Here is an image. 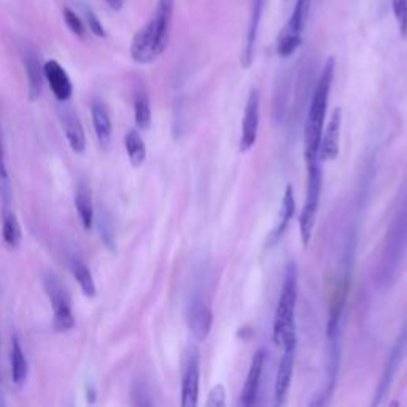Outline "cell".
<instances>
[{
  "label": "cell",
  "mask_w": 407,
  "mask_h": 407,
  "mask_svg": "<svg viewBox=\"0 0 407 407\" xmlns=\"http://www.w3.org/2000/svg\"><path fill=\"white\" fill-rule=\"evenodd\" d=\"M334 69V59L329 58L322 70L320 78H318L315 90H313L309 108H307L304 123V159L307 170L320 166V163H318V148H320L329 96H331Z\"/></svg>",
  "instance_id": "6da1fadb"
},
{
  "label": "cell",
  "mask_w": 407,
  "mask_h": 407,
  "mask_svg": "<svg viewBox=\"0 0 407 407\" xmlns=\"http://www.w3.org/2000/svg\"><path fill=\"white\" fill-rule=\"evenodd\" d=\"M174 0H158L150 21L132 38L131 58L137 64H151L166 51L172 27Z\"/></svg>",
  "instance_id": "7a4b0ae2"
},
{
  "label": "cell",
  "mask_w": 407,
  "mask_h": 407,
  "mask_svg": "<svg viewBox=\"0 0 407 407\" xmlns=\"http://www.w3.org/2000/svg\"><path fill=\"white\" fill-rule=\"evenodd\" d=\"M407 253V192L387 231L377 267L379 287H388L398 274Z\"/></svg>",
  "instance_id": "3957f363"
},
{
  "label": "cell",
  "mask_w": 407,
  "mask_h": 407,
  "mask_svg": "<svg viewBox=\"0 0 407 407\" xmlns=\"http://www.w3.org/2000/svg\"><path fill=\"white\" fill-rule=\"evenodd\" d=\"M296 301H298V269H296L294 264H290L287 272H285L282 291H280L279 306L276 310V320H274L272 339L277 347H282L287 340L296 338Z\"/></svg>",
  "instance_id": "277c9868"
},
{
  "label": "cell",
  "mask_w": 407,
  "mask_h": 407,
  "mask_svg": "<svg viewBox=\"0 0 407 407\" xmlns=\"http://www.w3.org/2000/svg\"><path fill=\"white\" fill-rule=\"evenodd\" d=\"M312 0H296V5L291 13L288 23L280 32L277 38V54L282 58H290L296 49L301 47L302 35H304L307 18H309Z\"/></svg>",
  "instance_id": "5b68a950"
},
{
  "label": "cell",
  "mask_w": 407,
  "mask_h": 407,
  "mask_svg": "<svg viewBox=\"0 0 407 407\" xmlns=\"http://www.w3.org/2000/svg\"><path fill=\"white\" fill-rule=\"evenodd\" d=\"M322 169L320 166L307 170V192H306V202L302 207L301 217H299V231L302 244L307 249L310 244L313 228H315L318 207H320V196H322Z\"/></svg>",
  "instance_id": "8992f818"
},
{
  "label": "cell",
  "mask_w": 407,
  "mask_h": 407,
  "mask_svg": "<svg viewBox=\"0 0 407 407\" xmlns=\"http://www.w3.org/2000/svg\"><path fill=\"white\" fill-rule=\"evenodd\" d=\"M45 288L54 312V329L60 333L72 329L75 326V320L72 315V309H70V298L67 291L63 287V283L53 274H48L45 277Z\"/></svg>",
  "instance_id": "52a82bcc"
},
{
  "label": "cell",
  "mask_w": 407,
  "mask_h": 407,
  "mask_svg": "<svg viewBox=\"0 0 407 407\" xmlns=\"http://www.w3.org/2000/svg\"><path fill=\"white\" fill-rule=\"evenodd\" d=\"M201 381V354L199 349L191 345L186 351L183 376H181V406L194 407L199 398Z\"/></svg>",
  "instance_id": "ba28073f"
},
{
  "label": "cell",
  "mask_w": 407,
  "mask_h": 407,
  "mask_svg": "<svg viewBox=\"0 0 407 407\" xmlns=\"http://www.w3.org/2000/svg\"><path fill=\"white\" fill-rule=\"evenodd\" d=\"M406 347H407V324L403 328V331H401L399 338H398V340H396V344L393 345L392 351H390L387 365H385V369L382 372L381 382H379V387L376 390V396H374L372 406L382 404L383 398L388 394L390 388H392V383L394 381L396 372H398L401 361H403V356L406 354Z\"/></svg>",
  "instance_id": "9c48e42d"
},
{
  "label": "cell",
  "mask_w": 407,
  "mask_h": 407,
  "mask_svg": "<svg viewBox=\"0 0 407 407\" xmlns=\"http://www.w3.org/2000/svg\"><path fill=\"white\" fill-rule=\"evenodd\" d=\"M283 355L279 365L277 381H276V404L283 406L288 398L291 381H293L294 360H296V347H298V339H290L283 345Z\"/></svg>",
  "instance_id": "30bf717a"
},
{
  "label": "cell",
  "mask_w": 407,
  "mask_h": 407,
  "mask_svg": "<svg viewBox=\"0 0 407 407\" xmlns=\"http://www.w3.org/2000/svg\"><path fill=\"white\" fill-rule=\"evenodd\" d=\"M260 128V92L251 90L247 99L244 118H242V134H240V151L247 153L255 145Z\"/></svg>",
  "instance_id": "8fae6325"
},
{
  "label": "cell",
  "mask_w": 407,
  "mask_h": 407,
  "mask_svg": "<svg viewBox=\"0 0 407 407\" xmlns=\"http://www.w3.org/2000/svg\"><path fill=\"white\" fill-rule=\"evenodd\" d=\"M340 128H342V110L335 108L328 121L326 129H323L320 148H318V163L333 161L339 156Z\"/></svg>",
  "instance_id": "7c38bea8"
},
{
  "label": "cell",
  "mask_w": 407,
  "mask_h": 407,
  "mask_svg": "<svg viewBox=\"0 0 407 407\" xmlns=\"http://www.w3.org/2000/svg\"><path fill=\"white\" fill-rule=\"evenodd\" d=\"M186 322H188L191 334L197 340H206L207 335L210 334L213 315L202 298H194L191 301V304L188 306V313H186Z\"/></svg>",
  "instance_id": "4fadbf2b"
},
{
  "label": "cell",
  "mask_w": 407,
  "mask_h": 407,
  "mask_svg": "<svg viewBox=\"0 0 407 407\" xmlns=\"http://www.w3.org/2000/svg\"><path fill=\"white\" fill-rule=\"evenodd\" d=\"M264 365H266V351L258 350L255 356H253L250 369L247 372L244 388H242L240 404L244 407H250L256 403L258 392H260V383L264 371Z\"/></svg>",
  "instance_id": "5bb4252c"
},
{
  "label": "cell",
  "mask_w": 407,
  "mask_h": 407,
  "mask_svg": "<svg viewBox=\"0 0 407 407\" xmlns=\"http://www.w3.org/2000/svg\"><path fill=\"white\" fill-rule=\"evenodd\" d=\"M43 72H45V78L48 80L54 97L59 102H67L72 97V81H70L63 65L58 60H47L45 65H43Z\"/></svg>",
  "instance_id": "9a60e30c"
},
{
  "label": "cell",
  "mask_w": 407,
  "mask_h": 407,
  "mask_svg": "<svg viewBox=\"0 0 407 407\" xmlns=\"http://www.w3.org/2000/svg\"><path fill=\"white\" fill-rule=\"evenodd\" d=\"M59 118H60V123H63L64 126V132H65V137H67L70 148H72L75 153L81 155L86 148V135H85V129L80 118L76 117V113L72 108H60Z\"/></svg>",
  "instance_id": "2e32d148"
},
{
  "label": "cell",
  "mask_w": 407,
  "mask_h": 407,
  "mask_svg": "<svg viewBox=\"0 0 407 407\" xmlns=\"http://www.w3.org/2000/svg\"><path fill=\"white\" fill-rule=\"evenodd\" d=\"M261 13H263V0H255L253 2V10H251V18L249 23V29H247L244 48H242V67L249 69L253 64V58H255V45H256V37H258V27H260L261 21Z\"/></svg>",
  "instance_id": "e0dca14e"
},
{
  "label": "cell",
  "mask_w": 407,
  "mask_h": 407,
  "mask_svg": "<svg viewBox=\"0 0 407 407\" xmlns=\"http://www.w3.org/2000/svg\"><path fill=\"white\" fill-rule=\"evenodd\" d=\"M294 210H296V202H294L293 188H291V185H288L287 188H285L282 206H280V210H279V222L276 224V228H274V231L271 233V235H269L267 247L276 245L277 242L282 239L285 231H287L290 226V222L294 215Z\"/></svg>",
  "instance_id": "ac0fdd59"
},
{
  "label": "cell",
  "mask_w": 407,
  "mask_h": 407,
  "mask_svg": "<svg viewBox=\"0 0 407 407\" xmlns=\"http://www.w3.org/2000/svg\"><path fill=\"white\" fill-rule=\"evenodd\" d=\"M24 67L27 74V81H29V99L31 101H35L42 94L45 72H43L40 58L32 49H27L24 53Z\"/></svg>",
  "instance_id": "d6986e66"
},
{
  "label": "cell",
  "mask_w": 407,
  "mask_h": 407,
  "mask_svg": "<svg viewBox=\"0 0 407 407\" xmlns=\"http://www.w3.org/2000/svg\"><path fill=\"white\" fill-rule=\"evenodd\" d=\"M75 207L76 210H78L83 228L86 231H90L92 228V223H94V207H92V197L90 188H88L85 183H80L78 188H76Z\"/></svg>",
  "instance_id": "ffe728a7"
},
{
  "label": "cell",
  "mask_w": 407,
  "mask_h": 407,
  "mask_svg": "<svg viewBox=\"0 0 407 407\" xmlns=\"http://www.w3.org/2000/svg\"><path fill=\"white\" fill-rule=\"evenodd\" d=\"M10 363H12V377L16 385H23L27 379V360L21 345L18 335L12 338V354H10Z\"/></svg>",
  "instance_id": "44dd1931"
},
{
  "label": "cell",
  "mask_w": 407,
  "mask_h": 407,
  "mask_svg": "<svg viewBox=\"0 0 407 407\" xmlns=\"http://www.w3.org/2000/svg\"><path fill=\"white\" fill-rule=\"evenodd\" d=\"M91 113L99 142L102 145H108L110 139H112V119H110L108 110L102 103H94L91 108Z\"/></svg>",
  "instance_id": "7402d4cb"
},
{
  "label": "cell",
  "mask_w": 407,
  "mask_h": 407,
  "mask_svg": "<svg viewBox=\"0 0 407 407\" xmlns=\"http://www.w3.org/2000/svg\"><path fill=\"white\" fill-rule=\"evenodd\" d=\"M70 267H72L74 276L76 279V282L80 283L81 291H83L85 296H88V298L96 296V283L88 264L81 260V258L74 256L72 261H70Z\"/></svg>",
  "instance_id": "603a6c76"
},
{
  "label": "cell",
  "mask_w": 407,
  "mask_h": 407,
  "mask_svg": "<svg viewBox=\"0 0 407 407\" xmlns=\"http://www.w3.org/2000/svg\"><path fill=\"white\" fill-rule=\"evenodd\" d=\"M124 147H126V151H128V156L132 166L134 167L142 166L147 158V147L139 132H137L135 129L129 131L124 137Z\"/></svg>",
  "instance_id": "cb8c5ba5"
},
{
  "label": "cell",
  "mask_w": 407,
  "mask_h": 407,
  "mask_svg": "<svg viewBox=\"0 0 407 407\" xmlns=\"http://www.w3.org/2000/svg\"><path fill=\"white\" fill-rule=\"evenodd\" d=\"M135 124L140 129H148L151 126V106L145 91H139L134 99Z\"/></svg>",
  "instance_id": "d4e9b609"
},
{
  "label": "cell",
  "mask_w": 407,
  "mask_h": 407,
  "mask_svg": "<svg viewBox=\"0 0 407 407\" xmlns=\"http://www.w3.org/2000/svg\"><path fill=\"white\" fill-rule=\"evenodd\" d=\"M2 234H3V240L7 242L8 247H16L19 245L21 242V226L16 219L13 212H7L3 217V224H2Z\"/></svg>",
  "instance_id": "484cf974"
},
{
  "label": "cell",
  "mask_w": 407,
  "mask_h": 407,
  "mask_svg": "<svg viewBox=\"0 0 407 407\" xmlns=\"http://www.w3.org/2000/svg\"><path fill=\"white\" fill-rule=\"evenodd\" d=\"M393 15L398 24V31L403 38L407 37V0H392Z\"/></svg>",
  "instance_id": "4316f807"
},
{
  "label": "cell",
  "mask_w": 407,
  "mask_h": 407,
  "mask_svg": "<svg viewBox=\"0 0 407 407\" xmlns=\"http://www.w3.org/2000/svg\"><path fill=\"white\" fill-rule=\"evenodd\" d=\"M64 21H65V24H67L69 29L72 31L76 37L83 38L86 35L83 21H81L80 16L76 15L75 12H72L70 8H64Z\"/></svg>",
  "instance_id": "83f0119b"
},
{
  "label": "cell",
  "mask_w": 407,
  "mask_h": 407,
  "mask_svg": "<svg viewBox=\"0 0 407 407\" xmlns=\"http://www.w3.org/2000/svg\"><path fill=\"white\" fill-rule=\"evenodd\" d=\"M99 228H101V235L103 242H106V245L108 249H113V226H112V222H110L108 215L106 213H101V218H99Z\"/></svg>",
  "instance_id": "f1b7e54d"
},
{
  "label": "cell",
  "mask_w": 407,
  "mask_h": 407,
  "mask_svg": "<svg viewBox=\"0 0 407 407\" xmlns=\"http://www.w3.org/2000/svg\"><path fill=\"white\" fill-rule=\"evenodd\" d=\"M86 23L88 27H90V31L94 34L96 37H106V27H103L102 21L99 19V16L92 12V10H86Z\"/></svg>",
  "instance_id": "f546056e"
},
{
  "label": "cell",
  "mask_w": 407,
  "mask_h": 407,
  "mask_svg": "<svg viewBox=\"0 0 407 407\" xmlns=\"http://www.w3.org/2000/svg\"><path fill=\"white\" fill-rule=\"evenodd\" d=\"M226 404V392L223 385H215L207 398V407H223Z\"/></svg>",
  "instance_id": "4dcf8cb0"
},
{
  "label": "cell",
  "mask_w": 407,
  "mask_h": 407,
  "mask_svg": "<svg viewBox=\"0 0 407 407\" xmlns=\"http://www.w3.org/2000/svg\"><path fill=\"white\" fill-rule=\"evenodd\" d=\"M7 177H8V172H7V164H5L3 144H2V134H0V178L5 180Z\"/></svg>",
  "instance_id": "1f68e13d"
},
{
  "label": "cell",
  "mask_w": 407,
  "mask_h": 407,
  "mask_svg": "<svg viewBox=\"0 0 407 407\" xmlns=\"http://www.w3.org/2000/svg\"><path fill=\"white\" fill-rule=\"evenodd\" d=\"M106 2L108 3V7L112 10H121L123 8L126 0H106Z\"/></svg>",
  "instance_id": "d6a6232c"
}]
</instances>
